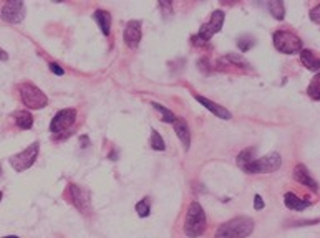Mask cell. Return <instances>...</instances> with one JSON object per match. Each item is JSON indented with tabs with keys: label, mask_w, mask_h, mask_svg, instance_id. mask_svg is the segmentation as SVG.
Wrapping results in <instances>:
<instances>
[{
	"label": "cell",
	"mask_w": 320,
	"mask_h": 238,
	"mask_svg": "<svg viewBox=\"0 0 320 238\" xmlns=\"http://www.w3.org/2000/svg\"><path fill=\"white\" fill-rule=\"evenodd\" d=\"M267 8L271 10V14L274 15V18H277V20H282L284 18V14H285V8L284 5H282V2H269L267 3Z\"/></svg>",
	"instance_id": "obj_19"
},
{
	"label": "cell",
	"mask_w": 320,
	"mask_h": 238,
	"mask_svg": "<svg viewBox=\"0 0 320 238\" xmlns=\"http://www.w3.org/2000/svg\"><path fill=\"white\" fill-rule=\"evenodd\" d=\"M237 45H239V48H241V52H249V50L254 47V40H252L251 37H242V38H239Z\"/></svg>",
	"instance_id": "obj_23"
},
{
	"label": "cell",
	"mask_w": 320,
	"mask_h": 238,
	"mask_svg": "<svg viewBox=\"0 0 320 238\" xmlns=\"http://www.w3.org/2000/svg\"><path fill=\"white\" fill-rule=\"evenodd\" d=\"M254 208L256 210H262L264 208V202H262V197H260V195H256L254 197Z\"/></svg>",
	"instance_id": "obj_27"
},
{
	"label": "cell",
	"mask_w": 320,
	"mask_h": 238,
	"mask_svg": "<svg viewBox=\"0 0 320 238\" xmlns=\"http://www.w3.org/2000/svg\"><path fill=\"white\" fill-rule=\"evenodd\" d=\"M206 230V214L201 203L192 202L188 207L186 220H184V233L189 238H197L201 237Z\"/></svg>",
	"instance_id": "obj_2"
},
{
	"label": "cell",
	"mask_w": 320,
	"mask_h": 238,
	"mask_svg": "<svg viewBox=\"0 0 320 238\" xmlns=\"http://www.w3.org/2000/svg\"><path fill=\"white\" fill-rule=\"evenodd\" d=\"M284 203H285V207L290 208V210H297V212H302V210H305L307 207H310V202L299 199L296 194H290V192L284 195Z\"/></svg>",
	"instance_id": "obj_14"
},
{
	"label": "cell",
	"mask_w": 320,
	"mask_h": 238,
	"mask_svg": "<svg viewBox=\"0 0 320 238\" xmlns=\"http://www.w3.org/2000/svg\"><path fill=\"white\" fill-rule=\"evenodd\" d=\"M151 147L154 149V151H164V141H163V137L161 134L156 131V129H153L151 131Z\"/></svg>",
	"instance_id": "obj_20"
},
{
	"label": "cell",
	"mask_w": 320,
	"mask_h": 238,
	"mask_svg": "<svg viewBox=\"0 0 320 238\" xmlns=\"http://www.w3.org/2000/svg\"><path fill=\"white\" fill-rule=\"evenodd\" d=\"M136 212H138V215H140L141 219H145V217L149 215V202H148V199H143V200H140V202L136 203Z\"/></svg>",
	"instance_id": "obj_21"
},
{
	"label": "cell",
	"mask_w": 320,
	"mask_h": 238,
	"mask_svg": "<svg viewBox=\"0 0 320 238\" xmlns=\"http://www.w3.org/2000/svg\"><path fill=\"white\" fill-rule=\"evenodd\" d=\"M194 98H196V101H199L203 106L208 108V110L211 111L213 114H216L217 118H221V119H231V118H233V114L227 111V108H222L221 104L213 103L211 99L204 98V96H199V94H194Z\"/></svg>",
	"instance_id": "obj_11"
},
{
	"label": "cell",
	"mask_w": 320,
	"mask_h": 238,
	"mask_svg": "<svg viewBox=\"0 0 320 238\" xmlns=\"http://www.w3.org/2000/svg\"><path fill=\"white\" fill-rule=\"evenodd\" d=\"M0 200H2V192H0Z\"/></svg>",
	"instance_id": "obj_31"
},
{
	"label": "cell",
	"mask_w": 320,
	"mask_h": 238,
	"mask_svg": "<svg viewBox=\"0 0 320 238\" xmlns=\"http://www.w3.org/2000/svg\"><path fill=\"white\" fill-rule=\"evenodd\" d=\"M251 159H254V157H252V149H246V151H242V152L237 156V164L242 167L244 164H247V162H249Z\"/></svg>",
	"instance_id": "obj_24"
},
{
	"label": "cell",
	"mask_w": 320,
	"mask_h": 238,
	"mask_svg": "<svg viewBox=\"0 0 320 238\" xmlns=\"http://www.w3.org/2000/svg\"><path fill=\"white\" fill-rule=\"evenodd\" d=\"M174 131L178 137L181 139V143H183L184 149H189V146H191V134H189V128H188V123L184 119L181 118H176L174 121Z\"/></svg>",
	"instance_id": "obj_13"
},
{
	"label": "cell",
	"mask_w": 320,
	"mask_h": 238,
	"mask_svg": "<svg viewBox=\"0 0 320 238\" xmlns=\"http://www.w3.org/2000/svg\"><path fill=\"white\" fill-rule=\"evenodd\" d=\"M20 91V98H22V103L28 110H42V108L47 106L48 99L45 93L42 90H39L37 86L30 85V83H22L19 86Z\"/></svg>",
	"instance_id": "obj_4"
},
{
	"label": "cell",
	"mask_w": 320,
	"mask_h": 238,
	"mask_svg": "<svg viewBox=\"0 0 320 238\" xmlns=\"http://www.w3.org/2000/svg\"><path fill=\"white\" fill-rule=\"evenodd\" d=\"M300 61L302 65L307 66L309 70H312V72H317L320 66L319 56L315 55L312 50H300Z\"/></svg>",
	"instance_id": "obj_15"
},
{
	"label": "cell",
	"mask_w": 320,
	"mask_h": 238,
	"mask_svg": "<svg viewBox=\"0 0 320 238\" xmlns=\"http://www.w3.org/2000/svg\"><path fill=\"white\" fill-rule=\"evenodd\" d=\"M226 60H229V61H233V63H235L237 66H241V65H244V66H247V68H249V63H247L246 60H244V58L241 56H235V55H227L226 56Z\"/></svg>",
	"instance_id": "obj_25"
},
{
	"label": "cell",
	"mask_w": 320,
	"mask_h": 238,
	"mask_svg": "<svg viewBox=\"0 0 320 238\" xmlns=\"http://www.w3.org/2000/svg\"><path fill=\"white\" fill-rule=\"evenodd\" d=\"M123 38H125V43L131 50L138 48V45H140V41H141V22L140 20H129V22L126 23Z\"/></svg>",
	"instance_id": "obj_10"
},
{
	"label": "cell",
	"mask_w": 320,
	"mask_h": 238,
	"mask_svg": "<svg viewBox=\"0 0 320 238\" xmlns=\"http://www.w3.org/2000/svg\"><path fill=\"white\" fill-rule=\"evenodd\" d=\"M280 164H282L280 156L277 152H272L260 159H251L241 169L247 174H264V172H276L280 167Z\"/></svg>",
	"instance_id": "obj_3"
},
{
	"label": "cell",
	"mask_w": 320,
	"mask_h": 238,
	"mask_svg": "<svg viewBox=\"0 0 320 238\" xmlns=\"http://www.w3.org/2000/svg\"><path fill=\"white\" fill-rule=\"evenodd\" d=\"M222 23H224V12H222V10L213 12L211 18H209V22L204 23L203 27H201L197 38L203 40V41H209V38H211L214 33H217V32L222 28Z\"/></svg>",
	"instance_id": "obj_8"
},
{
	"label": "cell",
	"mask_w": 320,
	"mask_h": 238,
	"mask_svg": "<svg viewBox=\"0 0 320 238\" xmlns=\"http://www.w3.org/2000/svg\"><path fill=\"white\" fill-rule=\"evenodd\" d=\"M3 238H19V237H3Z\"/></svg>",
	"instance_id": "obj_30"
},
{
	"label": "cell",
	"mask_w": 320,
	"mask_h": 238,
	"mask_svg": "<svg viewBox=\"0 0 320 238\" xmlns=\"http://www.w3.org/2000/svg\"><path fill=\"white\" fill-rule=\"evenodd\" d=\"M274 47L285 55H294V53L302 50V40L296 33L287 30H279L274 33Z\"/></svg>",
	"instance_id": "obj_5"
},
{
	"label": "cell",
	"mask_w": 320,
	"mask_h": 238,
	"mask_svg": "<svg viewBox=\"0 0 320 238\" xmlns=\"http://www.w3.org/2000/svg\"><path fill=\"white\" fill-rule=\"evenodd\" d=\"M294 179H296L297 182H300L302 185L310 187L312 190H317L319 189L317 182H315L314 179H312V175H310L309 169H307L304 164L296 165V169H294Z\"/></svg>",
	"instance_id": "obj_12"
},
{
	"label": "cell",
	"mask_w": 320,
	"mask_h": 238,
	"mask_svg": "<svg viewBox=\"0 0 320 238\" xmlns=\"http://www.w3.org/2000/svg\"><path fill=\"white\" fill-rule=\"evenodd\" d=\"M0 174H2V169H0Z\"/></svg>",
	"instance_id": "obj_32"
},
{
	"label": "cell",
	"mask_w": 320,
	"mask_h": 238,
	"mask_svg": "<svg viewBox=\"0 0 320 238\" xmlns=\"http://www.w3.org/2000/svg\"><path fill=\"white\" fill-rule=\"evenodd\" d=\"M319 81H320V78L319 76H315L312 79V83H310V86L307 88V93H309L310 96H312V99H320V91H319Z\"/></svg>",
	"instance_id": "obj_22"
},
{
	"label": "cell",
	"mask_w": 320,
	"mask_h": 238,
	"mask_svg": "<svg viewBox=\"0 0 320 238\" xmlns=\"http://www.w3.org/2000/svg\"><path fill=\"white\" fill-rule=\"evenodd\" d=\"M319 12H320V5H315L312 10H310V20H312L314 23H319V22H320Z\"/></svg>",
	"instance_id": "obj_26"
},
{
	"label": "cell",
	"mask_w": 320,
	"mask_h": 238,
	"mask_svg": "<svg viewBox=\"0 0 320 238\" xmlns=\"http://www.w3.org/2000/svg\"><path fill=\"white\" fill-rule=\"evenodd\" d=\"M93 17H95L96 23L100 25V28H102L103 35H109V28H111V15L105 10H96Z\"/></svg>",
	"instance_id": "obj_16"
},
{
	"label": "cell",
	"mask_w": 320,
	"mask_h": 238,
	"mask_svg": "<svg viewBox=\"0 0 320 238\" xmlns=\"http://www.w3.org/2000/svg\"><path fill=\"white\" fill-rule=\"evenodd\" d=\"M50 70H52V73L58 74V76H62V74L65 73V72H63V70L60 68V65H57V63H52V65H50Z\"/></svg>",
	"instance_id": "obj_28"
},
{
	"label": "cell",
	"mask_w": 320,
	"mask_h": 238,
	"mask_svg": "<svg viewBox=\"0 0 320 238\" xmlns=\"http://www.w3.org/2000/svg\"><path fill=\"white\" fill-rule=\"evenodd\" d=\"M252 232H254V220L249 217H235L219 227L216 238H247Z\"/></svg>",
	"instance_id": "obj_1"
},
{
	"label": "cell",
	"mask_w": 320,
	"mask_h": 238,
	"mask_svg": "<svg viewBox=\"0 0 320 238\" xmlns=\"http://www.w3.org/2000/svg\"><path fill=\"white\" fill-rule=\"evenodd\" d=\"M0 60H3V61L8 60V55H7L5 52H3V50H0Z\"/></svg>",
	"instance_id": "obj_29"
},
{
	"label": "cell",
	"mask_w": 320,
	"mask_h": 238,
	"mask_svg": "<svg viewBox=\"0 0 320 238\" xmlns=\"http://www.w3.org/2000/svg\"><path fill=\"white\" fill-rule=\"evenodd\" d=\"M77 119V111L75 110H62L55 114V118L50 123V131L53 134H58V132H63L65 129H68L71 124Z\"/></svg>",
	"instance_id": "obj_7"
},
{
	"label": "cell",
	"mask_w": 320,
	"mask_h": 238,
	"mask_svg": "<svg viewBox=\"0 0 320 238\" xmlns=\"http://www.w3.org/2000/svg\"><path fill=\"white\" fill-rule=\"evenodd\" d=\"M2 18L8 23H20L25 18L23 2H7L2 7Z\"/></svg>",
	"instance_id": "obj_9"
},
{
	"label": "cell",
	"mask_w": 320,
	"mask_h": 238,
	"mask_svg": "<svg viewBox=\"0 0 320 238\" xmlns=\"http://www.w3.org/2000/svg\"><path fill=\"white\" fill-rule=\"evenodd\" d=\"M15 123L20 129H30L33 126V118L28 111H17L15 112Z\"/></svg>",
	"instance_id": "obj_17"
},
{
	"label": "cell",
	"mask_w": 320,
	"mask_h": 238,
	"mask_svg": "<svg viewBox=\"0 0 320 238\" xmlns=\"http://www.w3.org/2000/svg\"><path fill=\"white\" fill-rule=\"evenodd\" d=\"M39 143H33L25 151L10 157V165L15 169V172H23V170H27L28 167L33 165V162L37 161V156H39Z\"/></svg>",
	"instance_id": "obj_6"
},
{
	"label": "cell",
	"mask_w": 320,
	"mask_h": 238,
	"mask_svg": "<svg viewBox=\"0 0 320 238\" xmlns=\"http://www.w3.org/2000/svg\"><path fill=\"white\" fill-rule=\"evenodd\" d=\"M151 106L154 108L156 111H159L163 114V121L164 123H170V124H174V121H176V116H174V112L170 111L168 108H164L163 104H159V103H151Z\"/></svg>",
	"instance_id": "obj_18"
}]
</instances>
